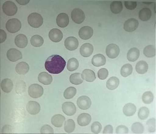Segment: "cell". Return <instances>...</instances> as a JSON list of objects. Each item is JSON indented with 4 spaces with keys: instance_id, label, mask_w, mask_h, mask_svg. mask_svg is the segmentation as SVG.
<instances>
[{
    "instance_id": "cell-1",
    "label": "cell",
    "mask_w": 156,
    "mask_h": 134,
    "mask_svg": "<svg viewBox=\"0 0 156 134\" xmlns=\"http://www.w3.org/2000/svg\"><path fill=\"white\" fill-rule=\"evenodd\" d=\"M66 65L65 59L58 55H53L45 61L44 67L49 73L59 74L63 72Z\"/></svg>"
},
{
    "instance_id": "cell-2",
    "label": "cell",
    "mask_w": 156,
    "mask_h": 134,
    "mask_svg": "<svg viewBox=\"0 0 156 134\" xmlns=\"http://www.w3.org/2000/svg\"><path fill=\"white\" fill-rule=\"evenodd\" d=\"M28 22L31 27L34 28H38L43 24V18L39 13H33L29 15Z\"/></svg>"
},
{
    "instance_id": "cell-3",
    "label": "cell",
    "mask_w": 156,
    "mask_h": 134,
    "mask_svg": "<svg viewBox=\"0 0 156 134\" xmlns=\"http://www.w3.org/2000/svg\"><path fill=\"white\" fill-rule=\"evenodd\" d=\"M6 28L11 33H16L21 29L22 24L18 19L13 18L8 20L6 23Z\"/></svg>"
},
{
    "instance_id": "cell-4",
    "label": "cell",
    "mask_w": 156,
    "mask_h": 134,
    "mask_svg": "<svg viewBox=\"0 0 156 134\" xmlns=\"http://www.w3.org/2000/svg\"><path fill=\"white\" fill-rule=\"evenodd\" d=\"M44 94V89L38 84H33L28 88V94L32 98L36 99L42 96Z\"/></svg>"
},
{
    "instance_id": "cell-5",
    "label": "cell",
    "mask_w": 156,
    "mask_h": 134,
    "mask_svg": "<svg viewBox=\"0 0 156 134\" xmlns=\"http://www.w3.org/2000/svg\"><path fill=\"white\" fill-rule=\"evenodd\" d=\"M2 10L5 14L8 16H13L17 12V7L11 1H7L2 5Z\"/></svg>"
},
{
    "instance_id": "cell-6",
    "label": "cell",
    "mask_w": 156,
    "mask_h": 134,
    "mask_svg": "<svg viewBox=\"0 0 156 134\" xmlns=\"http://www.w3.org/2000/svg\"><path fill=\"white\" fill-rule=\"evenodd\" d=\"M71 18L75 23L80 24L82 23L85 20V14L81 9L75 8L72 11Z\"/></svg>"
},
{
    "instance_id": "cell-7",
    "label": "cell",
    "mask_w": 156,
    "mask_h": 134,
    "mask_svg": "<svg viewBox=\"0 0 156 134\" xmlns=\"http://www.w3.org/2000/svg\"><path fill=\"white\" fill-rule=\"evenodd\" d=\"M91 100L87 96H82L77 100V106L82 110H87L91 107Z\"/></svg>"
},
{
    "instance_id": "cell-8",
    "label": "cell",
    "mask_w": 156,
    "mask_h": 134,
    "mask_svg": "<svg viewBox=\"0 0 156 134\" xmlns=\"http://www.w3.org/2000/svg\"><path fill=\"white\" fill-rule=\"evenodd\" d=\"M106 52L107 56L109 58H115L119 56L120 52V49L116 44H109L106 48Z\"/></svg>"
},
{
    "instance_id": "cell-9",
    "label": "cell",
    "mask_w": 156,
    "mask_h": 134,
    "mask_svg": "<svg viewBox=\"0 0 156 134\" xmlns=\"http://www.w3.org/2000/svg\"><path fill=\"white\" fill-rule=\"evenodd\" d=\"M7 57L9 61L12 62H16L22 59V54L21 52L16 48H11L7 52Z\"/></svg>"
},
{
    "instance_id": "cell-10",
    "label": "cell",
    "mask_w": 156,
    "mask_h": 134,
    "mask_svg": "<svg viewBox=\"0 0 156 134\" xmlns=\"http://www.w3.org/2000/svg\"><path fill=\"white\" fill-rule=\"evenodd\" d=\"M93 29L91 27L85 26L81 28L79 31V36L83 40H87L92 38L93 35Z\"/></svg>"
},
{
    "instance_id": "cell-11",
    "label": "cell",
    "mask_w": 156,
    "mask_h": 134,
    "mask_svg": "<svg viewBox=\"0 0 156 134\" xmlns=\"http://www.w3.org/2000/svg\"><path fill=\"white\" fill-rule=\"evenodd\" d=\"M139 21L134 18L128 19L125 22L124 29L125 31L132 32L135 31L139 27Z\"/></svg>"
},
{
    "instance_id": "cell-12",
    "label": "cell",
    "mask_w": 156,
    "mask_h": 134,
    "mask_svg": "<svg viewBox=\"0 0 156 134\" xmlns=\"http://www.w3.org/2000/svg\"><path fill=\"white\" fill-rule=\"evenodd\" d=\"M62 110L65 114L68 116H72L76 114V108L74 103L68 102L63 103Z\"/></svg>"
},
{
    "instance_id": "cell-13",
    "label": "cell",
    "mask_w": 156,
    "mask_h": 134,
    "mask_svg": "<svg viewBox=\"0 0 156 134\" xmlns=\"http://www.w3.org/2000/svg\"><path fill=\"white\" fill-rule=\"evenodd\" d=\"M65 46L66 49L69 50H75L77 49L79 46L78 40L73 36L68 37L65 40Z\"/></svg>"
},
{
    "instance_id": "cell-14",
    "label": "cell",
    "mask_w": 156,
    "mask_h": 134,
    "mask_svg": "<svg viewBox=\"0 0 156 134\" xmlns=\"http://www.w3.org/2000/svg\"><path fill=\"white\" fill-rule=\"evenodd\" d=\"M49 37L54 42H59L63 39V33L58 29H52L49 33Z\"/></svg>"
},
{
    "instance_id": "cell-15",
    "label": "cell",
    "mask_w": 156,
    "mask_h": 134,
    "mask_svg": "<svg viewBox=\"0 0 156 134\" xmlns=\"http://www.w3.org/2000/svg\"><path fill=\"white\" fill-rule=\"evenodd\" d=\"M56 21L57 25L60 28H66L69 24V18L66 13H61L57 16Z\"/></svg>"
},
{
    "instance_id": "cell-16",
    "label": "cell",
    "mask_w": 156,
    "mask_h": 134,
    "mask_svg": "<svg viewBox=\"0 0 156 134\" xmlns=\"http://www.w3.org/2000/svg\"><path fill=\"white\" fill-rule=\"evenodd\" d=\"M28 112L31 114L35 115L38 114L41 110V107L37 102L35 101H30L28 102L27 106Z\"/></svg>"
},
{
    "instance_id": "cell-17",
    "label": "cell",
    "mask_w": 156,
    "mask_h": 134,
    "mask_svg": "<svg viewBox=\"0 0 156 134\" xmlns=\"http://www.w3.org/2000/svg\"><path fill=\"white\" fill-rule=\"evenodd\" d=\"M94 47L90 43H86L81 47L80 53L84 57H88L92 54Z\"/></svg>"
},
{
    "instance_id": "cell-18",
    "label": "cell",
    "mask_w": 156,
    "mask_h": 134,
    "mask_svg": "<svg viewBox=\"0 0 156 134\" xmlns=\"http://www.w3.org/2000/svg\"><path fill=\"white\" fill-rule=\"evenodd\" d=\"M77 123L80 126H84L90 124L91 121V117L87 113H82L78 116L77 119Z\"/></svg>"
},
{
    "instance_id": "cell-19",
    "label": "cell",
    "mask_w": 156,
    "mask_h": 134,
    "mask_svg": "<svg viewBox=\"0 0 156 134\" xmlns=\"http://www.w3.org/2000/svg\"><path fill=\"white\" fill-rule=\"evenodd\" d=\"M38 79L40 83L45 85L50 84L53 81L52 76L46 72L40 73L39 74Z\"/></svg>"
},
{
    "instance_id": "cell-20",
    "label": "cell",
    "mask_w": 156,
    "mask_h": 134,
    "mask_svg": "<svg viewBox=\"0 0 156 134\" xmlns=\"http://www.w3.org/2000/svg\"><path fill=\"white\" fill-rule=\"evenodd\" d=\"M14 42L17 47L21 48H24L27 45V38L24 35L19 34L16 36Z\"/></svg>"
},
{
    "instance_id": "cell-21",
    "label": "cell",
    "mask_w": 156,
    "mask_h": 134,
    "mask_svg": "<svg viewBox=\"0 0 156 134\" xmlns=\"http://www.w3.org/2000/svg\"><path fill=\"white\" fill-rule=\"evenodd\" d=\"M106 58L102 54H98L95 55L92 59V63L96 67H100L105 65Z\"/></svg>"
},
{
    "instance_id": "cell-22",
    "label": "cell",
    "mask_w": 156,
    "mask_h": 134,
    "mask_svg": "<svg viewBox=\"0 0 156 134\" xmlns=\"http://www.w3.org/2000/svg\"><path fill=\"white\" fill-rule=\"evenodd\" d=\"M82 77L83 80L89 83H91L96 80L95 73L92 70L86 69L83 70L82 74Z\"/></svg>"
},
{
    "instance_id": "cell-23",
    "label": "cell",
    "mask_w": 156,
    "mask_h": 134,
    "mask_svg": "<svg viewBox=\"0 0 156 134\" xmlns=\"http://www.w3.org/2000/svg\"><path fill=\"white\" fill-rule=\"evenodd\" d=\"M136 108L135 105L133 103H128L123 107V113L126 117H131L134 115L136 112Z\"/></svg>"
},
{
    "instance_id": "cell-24",
    "label": "cell",
    "mask_w": 156,
    "mask_h": 134,
    "mask_svg": "<svg viewBox=\"0 0 156 134\" xmlns=\"http://www.w3.org/2000/svg\"><path fill=\"white\" fill-rule=\"evenodd\" d=\"M140 55V50L136 47H133L128 51L127 53V58L129 61H135L138 59Z\"/></svg>"
},
{
    "instance_id": "cell-25",
    "label": "cell",
    "mask_w": 156,
    "mask_h": 134,
    "mask_svg": "<svg viewBox=\"0 0 156 134\" xmlns=\"http://www.w3.org/2000/svg\"><path fill=\"white\" fill-rule=\"evenodd\" d=\"M66 120V118L62 114H56L52 117L51 123L52 125L56 128H60L63 125Z\"/></svg>"
},
{
    "instance_id": "cell-26",
    "label": "cell",
    "mask_w": 156,
    "mask_h": 134,
    "mask_svg": "<svg viewBox=\"0 0 156 134\" xmlns=\"http://www.w3.org/2000/svg\"><path fill=\"white\" fill-rule=\"evenodd\" d=\"M16 72L21 75H24L29 70V66L25 62H21L17 64L16 67Z\"/></svg>"
},
{
    "instance_id": "cell-27",
    "label": "cell",
    "mask_w": 156,
    "mask_h": 134,
    "mask_svg": "<svg viewBox=\"0 0 156 134\" xmlns=\"http://www.w3.org/2000/svg\"><path fill=\"white\" fill-rule=\"evenodd\" d=\"M1 88L4 92L9 93L13 88L12 81L9 79H5L2 81Z\"/></svg>"
},
{
    "instance_id": "cell-28",
    "label": "cell",
    "mask_w": 156,
    "mask_h": 134,
    "mask_svg": "<svg viewBox=\"0 0 156 134\" xmlns=\"http://www.w3.org/2000/svg\"><path fill=\"white\" fill-rule=\"evenodd\" d=\"M119 84V80L117 77H112L108 80L107 82V88L110 90H114L117 89Z\"/></svg>"
},
{
    "instance_id": "cell-29",
    "label": "cell",
    "mask_w": 156,
    "mask_h": 134,
    "mask_svg": "<svg viewBox=\"0 0 156 134\" xmlns=\"http://www.w3.org/2000/svg\"><path fill=\"white\" fill-rule=\"evenodd\" d=\"M152 16V12L148 8L141 9L139 13V18L142 21H147L151 19Z\"/></svg>"
},
{
    "instance_id": "cell-30",
    "label": "cell",
    "mask_w": 156,
    "mask_h": 134,
    "mask_svg": "<svg viewBox=\"0 0 156 134\" xmlns=\"http://www.w3.org/2000/svg\"><path fill=\"white\" fill-rule=\"evenodd\" d=\"M148 69V65L147 63L144 61H140L136 63V70L138 73L140 74L146 73Z\"/></svg>"
},
{
    "instance_id": "cell-31",
    "label": "cell",
    "mask_w": 156,
    "mask_h": 134,
    "mask_svg": "<svg viewBox=\"0 0 156 134\" xmlns=\"http://www.w3.org/2000/svg\"><path fill=\"white\" fill-rule=\"evenodd\" d=\"M123 9V5L121 2L114 1L110 5V10L115 14L120 13Z\"/></svg>"
},
{
    "instance_id": "cell-32",
    "label": "cell",
    "mask_w": 156,
    "mask_h": 134,
    "mask_svg": "<svg viewBox=\"0 0 156 134\" xmlns=\"http://www.w3.org/2000/svg\"><path fill=\"white\" fill-rule=\"evenodd\" d=\"M70 81L71 84L75 85H79L83 83V79L81 74L75 73L73 74L70 77Z\"/></svg>"
},
{
    "instance_id": "cell-33",
    "label": "cell",
    "mask_w": 156,
    "mask_h": 134,
    "mask_svg": "<svg viewBox=\"0 0 156 134\" xmlns=\"http://www.w3.org/2000/svg\"><path fill=\"white\" fill-rule=\"evenodd\" d=\"M133 72V67L130 64H125L121 68L120 73L123 77H126L131 75Z\"/></svg>"
},
{
    "instance_id": "cell-34",
    "label": "cell",
    "mask_w": 156,
    "mask_h": 134,
    "mask_svg": "<svg viewBox=\"0 0 156 134\" xmlns=\"http://www.w3.org/2000/svg\"><path fill=\"white\" fill-rule=\"evenodd\" d=\"M44 42V39L39 35H34L31 39V44L33 46L40 47L43 45Z\"/></svg>"
},
{
    "instance_id": "cell-35",
    "label": "cell",
    "mask_w": 156,
    "mask_h": 134,
    "mask_svg": "<svg viewBox=\"0 0 156 134\" xmlns=\"http://www.w3.org/2000/svg\"><path fill=\"white\" fill-rule=\"evenodd\" d=\"M143 53L145 56L151 58L156 56V48L153 45H148L144 48Z\"/></svg>"
},
{
    "instance_id": "cell-36",
    "label": "cell",
    "mask_w": 156,
    "mask_h": 134,
    "mask_svg": "<svg viewBox=\"0 0 156 134\" xmlns=\"http://www.w3.org/2000/svg\"><path fill=\"white\" fill-rule=\"evenodd\" d=\"M79 67V62L75 58H71L69 59L67 62V69L70 72H74Z\"/></svg>"
},
{
    "instance_id": "cell-37",
    "label": "cell",
    "mask_w": 156,
    "mask_h": 134,
    "mask_svg": "<svg viewBox=\"0 0 156 134\" xmlns=\"http://www.w3.org/2000/svg\"><path fill=\"white\" fill-rule=\"evenodd\" d=\"M76 124L73 119H68L66 121L64 126V129L67 133H71L75 130Z\"/></svg>"
},
{
    "instance_id": "cell-38",
    "label": "cell",
    "mask_w": 156,
    "mask_h": 134,
    "mask_svg": "<svg viewBox=\"0 0 156 134\" xmlns=\"http://www.w3.org/2000/svg\"><path fill=\"white\" fill-rule=\"evenodd\" d=\"M131 130L134 134H142L144 131V127L140 122H136L132 125Z\"/></svg>"
},
{
    "instance_id": "cell-39",
    "label": "cell",
    "mask_w": 156,
    "mask_h": 134,
    "mask_svg": "<svg viewBox=\"0 0 156 134\" xmlns=\"http://www.w3.org/2000/svg\"><path fill=\"white\" fill-rule=\"evenodd\" d=\"M76 89L73 87H68L65 90L64 93V96L66 99H70L76 95Z\"/></svg>"
},
{
    "instance_id": "cell-40",
    "label": "cell",
    "mask_w": 156,
    "mask_h": 134,
    "mask_svg": "<svg viewBox=\"0 0 156 134\" xmlns=\"http://www.w3.org/2000/svg\"><path fill=\"white\" fill-rule=\"evenodd\" d=\"M142 101L146 104H150L153 102L154 95L152 92L151 91L144 92L142 95Z\"/></svg>"
},
{
    "instance_id": "cell-41",
    "label": "cell",
    "mask_w": 156,
    "mask_h": 134,
    "mask_svg": "<svg viewBox=\"0 0 156 134\" xmlns=\"http://www.w3.org/2000/svg\"><path fill=\"white\" fill-rule=\"evenodd\" d=\"M26 87L27 85L24 81L22 80L18 81L16 85V94L18 95H22L23 92H25Z\"/></svg>"
},
{
    "instance_id": "cell-42",
    "label": "cell",
    "mask_w": 156,
    "mask_h": 134,
    "mask_svg": "<svg viewBox=\"0 0 156 134\" xmlns=\"http://www.w3.org/2000/svg\"><path fill=\"white\" fill-rule=\"evenodd\" d=\"M150 114V110L146 107L140 108L138 113V117L141 120H145L148 117Z\"/></svg>"
},
{
    "instance_id": "cell-43",
    "label": "cell",
    "mask_w": 156,
    "mask_h": 134,
    "mask_svg": "<svg viewBox=\"0 0 156 134\" xmlns=\"http://www.w3.org/2000/svg\"><path fill=\"white\" fill-rule=\"evenodd\" d=\"M148 131L151 133L155 132L156 130V120L155 118H152L148 120L147 122Z\"/></svg>"
},
{
    "instance_id": "cell-44",
    "label": "cell",
    "mask_w": 156,
    "mask_h": 134,
    "mask_svg": "<svg viewBox=\"0 0 156 134\" xmlns=\"http://www.w3.org/2000/svg\"><path fill=\"white\" fill-rule=\"evenodd\" d=\"M91 131L94 134H99L102 129V125L98 122H95L92 125Z\"/></svg>"
},
{
    "instance_id": "cell-45",
    "label": "cell",
    "mask_w": 156,
    "mask_h": 134,
    "mask_svg": "<svg viewBox=\"0 0 156 134\" xmlns=\"http://www.w3.org/2000/svg\"><path fill=\"white\" fill-rule=\"evenodd\" d=\"M98 77L101 80L106 79L108 75V71L105 68L101 69L98 73Z\"/></svg>"
},
{
    "instance_id": "cell-46",
    "label": "cell",
    "mask_w": 156,
    "mask_h": 134,
    "mask_svg": "<svg viewBox=\"0 0 156 134\" xmlns=\"http://www.w3.org/2000/svg\"><path fill=\"white\" fill-rule=\"evenodd\" d=\"M41 134H54L53 128L48 125H43L41 129Z\"/></svg>"
},
{
    "instance_id": "cell-47",
    "label": "cell",
    "mask_w": 156,
    "mask_h": 134,
    "mask_svg": "<svg viewBox=\"0 0 156 134\" xmlns=\"http://www.w3.org/2000/svg\"><path fill=\"white\" fill-rule=\"evenodd\" d=\"M115 133L118 134H125L129 133V129L124 125H119L115 129Z\"/></svg>"
},
{
    "instance_id": "cell-48",
    "label": "cell",
    "mask_w": 156,
    "mask_h": 134,
    "mask_svg": "<svg viewBox=\"0 0 156 134\" xmlns=\"http://www.w3.org/2000/svg\"><path fill=\"white\" fill-rule=\"evenodd\" d=\"M125 6L128 10H134L136 8L137 3L136 2L126 1Z\"/></svg>"
},
{
    "instance_id": "cell-49",
    "label": "cell",
    "mask_w": 156,
    "mask_h": 134,
    "mask_svg": "<svg viewBox=\"0 0 156 134\" xmlns=\"http://www.w3.org/2000/svg\"><path fill=\"white\" fill-rule=\"evenodd\" d=\"M13 131V128L11 125H5L2 128V134H9V133H12Z\"/></svg>"
},
{
    "instance_id": "cell-50",
    "label": "cell",
    "mask_w": 156,
    "mask_h": 134,
    "mask_svg": "<svg viewBox=\"0 0 156 134\" xmlns=\"http://www.w3.org/2000/svg\"><path fill=\"white\" fill-rule=\"evenodd\" d=\"M103 134H113V128L111 125H107L105 127L104 129Z\"/></svg>"
},
{
    "instance_id": "cell-51",
    "label": "cell",
    "mask_w": 156,
    "mask_h": 134,
    "mask_svg": "<svg viewBox=\"0 0 156 134\" xmlns=\"http://www.w3.org/2000/svg\"><path fill=\"white\" fill-rule=\"evenodd\" d=\"M1 43H2L5 42L6 39V34L3 30H1Z\"/></svg>"
},
{
    "instance_id": "cell-52",
    "label": "cell",
    "mask_w": 156,
    "mask_h": 134,
    "mask_svg": "<svg viewBox=\"0 0 156 134\" xmlns=\"http://www.w3.org/2000/svg\"><path fill=\"white\" fill-rule=\"evenodd\" d=\"M17 2L21 5H27L29 2H30L29 0H16Z\"/></svg>"
}]
</instances>
